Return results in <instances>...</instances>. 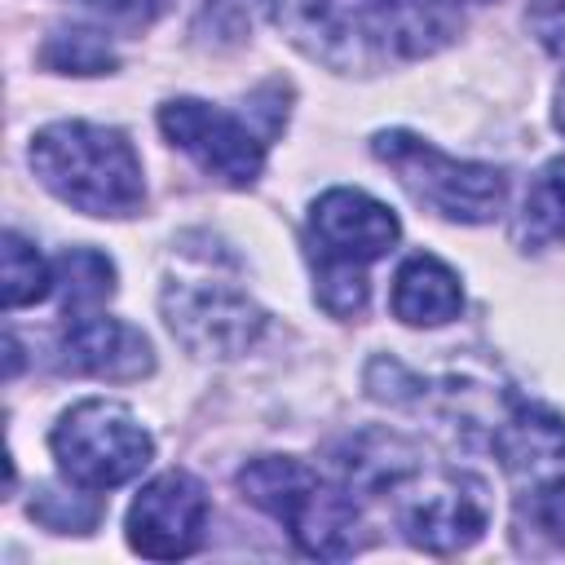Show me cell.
<instances>
[{"label": "cell", "mask_w": 565, "mask_h": 565, "mask_svg": "<svg viewBox=\"0 0 565 565\" xmlns=\"http://www.w3.org/2000/svg\"><path fill=\"white\" fill-rule=\"evenodd\" d=\"M265 9L287 44L340 75L406 66L459 35L450 0H265Z\"/></svg>", "instance_id": "cell-1"}, {"label": "cell", "mask_w": 565, "mask_h": 565, "mask_svg": "<svg viewBox=\"0 0 565 565\" xmlns=\"http://www.w3.org/2000/svg\"><path fill=\"white\" fill-rule=\"evenodd\" d=\"M26 163L35 181L66 207L88 216H132L146 203V177L132 141L119 128L62 119L31 137Z\"/></svg>", "instance_id": "cell-2"}, {"label": "cell", "mask_w": 565, "mask_h": 565, "mask_svg": "<svg viewBox=\"0 0 565 565\" xmlns=\"http://www.w3.org/2000/svg\"><path fill=\"white\" fill-rule=\"evenodd\" d=\"M238 490L252 508L269 512L287 525L291 543L318 561H344L366 547L362 503L335 477L327 481L318 468L291 455H256L238 468Z\"/></svg>", "instance_id": "cell-3"}, {"label": "cell", "mask_w": 565, "mask_h": 565, "mask_svg": "<svg viewBox=\"0 0 565 565\" xmlns=\"http://www.w3.org/2000/svg\"><path fill=\"white\" fill-rule=\"evenodd\" d=\"M402 225L388 203L371 199L366 190L331 185L309 203L305 216V247L313 260V300L331 318H358L366 309L371 282L366 265L380 260L397 243Z\"/></svg>", "instance_id": "cell-4"}, {"label": "cell", "mask_w": 565, "mask_h": 565, "mask_svg": "<svg viewBox=\"0 0 565 565\" xmlns=\"http://www.w3.org/2000/svg\"><path fill=\"white\" fill-rule=\"evenodd\" d=\"M371 150L402 181V190L415 203L433 207L446 221L486 225L508 203V177H503V168L477 163V159H455V154L437 150L433 141H424L419 132L384 128V132L371 137Z\"/></svg>", "instance_id": "cell-5"}, {"label": "cell", "mask_w": 565, "mask_h": 565, "mask_svg": "<svg viewBox=\"0 0 565 565\" xmlns=\"http://www.w3.org/2000/svg\"><path fill=\"white\" fill-rule=\"evenodd\" d=\"M49 450L75 490H115L150 463L154 437L128 406L84 397L71 411H62V419L49 433Z\"/></svg>", "instance_id": "cell-6"}, {"label": "cell", "mask_w": 565, "mask_h": 565, "mask_svg": "<svg viewBox=\"0 0 565 565\" xmlns=\"http://www.w3.org/2000/svg\"><path fill=\"white\" fill-rule=\"evenodd\" d=\"M393 521L402 539L419 552L450 556L472 547L490 525V490L481 477L463 468H428L419 463L393 494Z\"/></svg>", "instance_id": "cell-7"}, {"label": "cell", "mask_w": 565, "mask_h": 565, "mask_svg": "<svg viewBox=\"0 0 565 565\" xmlns=\"http://www.w3.org/2000/svg\"><path fill=\"white\" fill-rule=\"evenodd\" d=\"M172 340L194 358H238L265 331V309L221 274H172L159 291Z\"/></svg>", "instance_id": "cell-8"}, {"label": "cell", "mask_w": 565, "mask_h": 565, "mask_svg": "<svg viewBox=\"0 0 565 565\" xmlns=\"http://www.w3.org/2000/svg\"><path fill=\"white\" fill-rule=\"evenodd\" d=\"M159 132L181 154H190L212 181L230 190H247L265 172L269 132H256L243 115L225 106H212L199 97H172L159 106Z\"/></svg>", "instance_id": "cell-9"}, {"label": "cell", "mask_w": 565, "mask_h": 565, "mask_svg": "<svg viewBox=\"0 0 565 565\" xmlns=\"http://www.w3.org/2000/svg\"><path fill=\"white\" fill-rule=\"evenodd\" d=\"M207 508V486L185 468H168L137 490L128 508V547L150 561H181L203 543Z\"/></svg>", "instance_id": "cell-10"}, {"label": "cell", "mask_w": 565, "mask_h": 565, "mask_svg": "<svg viewBox=\"0 0 565 565\" xmlns=\"http://www.w3.org/2000/svg\"><path fill=\"white\" fill-rule=\"evenodd\" d=\"M490 450L521 499L565 494V415L512 397L490 428Z\"/></svg>", "instance_id": "cell-11"}, {"label": "cell", "mask_w": 565, "mask_h": 565, "mask_svg": "<svg viewBox=\"0 0 565 565\" xmlns=\"http://www.w3.org/2000/svg\"><path fill=\"white\" fill-rule=\"evenodd\" d=\"M53 362L66 375L128 384V380H141L154 371V349L132 322L97 313V309H79V313H66V322L57 331Z\"/></svg>", "instance_id": "cell-12"}, {"label": "cell", "mask_w": 565, "mask_h": 565, "mask_svg": "<svg viewBox=\"0 0 565 565\" xmlns=\"http://www.w3.org/2000/svg\"><path fill=\"white\" fill-rule=\"evenodd\" d=\"M388 305H393V318L406 327H446L463 309V287L446 260L415 252L397 265Z\"/></svg>", "instance_id": "cell-13"}, {"label": "cell", "mask_w": 565, "mask_h": 565, "mask_svg": "<svg viewBox=\"0 0 565 565\" xmlns=\"http://www.w3.org/2000/svg\"><path fill=\"white\" fill-rule=\"evenodd\" d=\"M512 238L525 252H543V247L565 243V154L561 159H547L530 177L525 199H521V212L512 221Z\"/></svg>", "instance_id": "cell-14"}, {"label": "cell", "mask_w": 565, "mask_h": 565, "mask_svg": "<svg viewBox=\"0 0 565 565\" xmlns=\"http://www.w3.org/2000/svg\"><path fill=\"white\" fill-rule=\"evenodd\" d=\"M40 66L57 75H110L119 66V53L97 26H53L40 44Z\"/></svg>", "instance_id": "cell-15"}, {"label": "cell", "mask_w": 565, "mask_h": 565, "mask_svg": "<svg viewBox=\"0 0 565 565\" xmlns=\"http://www.w3.org/2000/svg\"><path fill=\"white\" fill-rule=\"evenodd\" d=\"M53 291L62 296V313L97 309L115 296V265L93 247H71L53 260Z\"/></svg>", "instance_id": "cell-16"}, {"label": "cell", "mask_w": 565, "mask_h": 565, "mask_svg": "<svg viewBox=\"0 0 565 565\" xmlns=\"http://www.w3.org/2000/svg\"><path fill=\"white\" fill-rule=\"evenodd\" d=\"M53 291V265L18 230H4V309L35 305Z\"/></svg>", "instance_id": "cell-17"}, {"label": "cell", "mask_w": 565, "mask_h": 565, "mask_svg": "<svg viewBox=\"0 0 565 565\" xmlns=\"http://www.w3.org/2000/svg\"><path fill=\"white\" fill-rule=\"evenodd\" d=\"M512 539L521 552L534 556H565V494L552 499H521Z\"/></svg>", "instance_id": "cell-18"}, {"label": "cell", "mask_w": 565, "mask_h": 565, "mask_svg": "<svg viewBox=\"0 0 565 565\" xmlns=\"http://www.w3.org/2000/svg\"><path fill=\"white\" fill-rule=\"evenodd\" d=\"M93 494V490H88ZM88 494H62V490H53V486H44L35 499H31V516L35 521H44L49 530H57V534H71V530H93L97 525V516H102V503L97 499H88Z\"/></svg>", "instance_id": "cell-19"}, {"label": "cell", "mask_w": 565, "mask_h": 565, "mask_svg": "<svg viewBox=\"0 0 565 565\" xmlns=\"http://www.w3.org/2000/svg\"><path fill=\"white\" fill-rule=\"evenodd\" d=\"M525 22H530L534 40H539L552 57L565 62V0H534L530 13H525Z\"/></svg>", "instance_id": "cell-20"}, {"label": "cell", "mask_w": 565, "mask_h": 565, "mask_svg": "<svg viewBox=\"0 0 565 565\" xmlns=\"http://www.w3.org/2000/svg\"><path fill=\"white\" fill-rule=\"evenodd\" d=\"M102 22H115V26H150L172 0H84Z\"/></svg>", "instance_id": "cell-21"}, {"label": "cell", "mask_w": 565, "mask_h": 565, "mask_svg": "<svg viewBox=\"0 0 565 565\" xmlns=\"http://www.w3.org/2000/svg\"><path fill=\"white\" fill-rule=\"evenodd\" d=\"M552 119H556V128L565 132V79L556 84V106H552Z\"/></svg>", "instance_id": "cell-22"}, {"label": "cell", "mask_w": 565, "mask_h": 565, "mask_svg": "<svg viewBox=\"0 0 565 565\" xmlns=\"http://www.w3.org/2000/svg\"><path fill=\"white\" fill-rule=\"evenodd\" d=\"M450 4H490V0H450Z\"/></svg>", "instance_id": "cell-23"}]
</instances>
